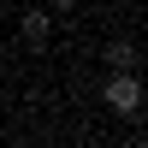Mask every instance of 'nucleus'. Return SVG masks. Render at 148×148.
<instances>
[{
  "instance_id": "2",
  "label": "nucleus",
  "mask_w": 148,
  "mask_h": 148,
  "mask_svg": "<svg viewBox=\"0 0 148 148\" xmlns=\"http://www.w3.org/2000/svg\"><path fill=\"white\" fill-rule=\"evenodd\" d=\"M47 36H53V18H47V12H24V42L47 47Z\"/></svg>"
},
{
  "instance_id": "3",
  "label": "nucleus",
  "mask_w": 148,
  "mask_h": 148,
  "mask_svg": "<svg viewBox=\"0 0 148 148\" xmlns=\"http://www.w3.org/2000/svg\"><path fill=\"white\" fill-rule=\"evenodd\" d=\"M107 59H113V71H130V65H136V47H130V42H113Z\"/></svg>"
},
{
  "instance_id": "1",
  "label": "nucleus",
  "mask_w": 148,
  "mask_h": 148,
  "mask_svg": "<svg viewBox=\"0 0 148 148\" xmlns=\"http://www.w3.org/2000/svg\"><path fill=\"white\" fill-rule=\"evenodd\" d=\"M101 101L113 107L119 119H130V113L142 107V83H136V71H113V77L101 83Z\"/></svg>"
},
{
  "instance_id": "4",
  "label": "nucleus",
  "mask_w": 148,
  "mask_h": 148,
  "mask_svg": "<svg viewBox=\"0 0 148 148\" xmlns=\"http://www.w3.org/2000/svg\"><path fill=\"white\" fill-rule=\"evenodd\" d=\"M47 6H53V12H71V6H77V0H47Z\"/></svg>"
}]
</instances>
